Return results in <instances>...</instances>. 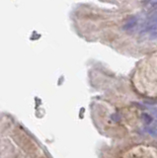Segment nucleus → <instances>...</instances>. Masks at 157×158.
Listing matches in <instances>:
<instances>
[{
  "instance_id": "obj_2",
  "label": "nucleus",
  "mask_w": 157,
  "mask_h": 158,
  "mask_svg": "<svg viewBox=\"0 0 157 158\" xmlns=\"http://www.w3.org/2000/svg\"><path fill=\"white\" fill-rule=\"evenodd\" d=\"M157 24V10L154 11L153 13H151L149 15V17L147 18V21H146V27L151 26V25H155Z\"/></svg>"
},
{
  "instance_id": "obj_1",
  "label": "nucleus",
  "mask_w": 157,
  "mask_h": 158,
  "mask_svg": "<svg viewBox=\"0 0 157 158\" xmlns=\"http://www.w3.org/2000/svg\"><path fill=\"white\" fill-rule=\"evenodd\" d=\"M137 24V18L135 16H131L130 18H129L126 20V22L125 23L124 25V30H126V31H129V30H131L134 28L135 25Z\"/></svg>"
},
{
  "instance_id": "obj_5",
  "label": "nucleus",
  "mask_w": 157,
  "mask_h": 158,
  "mask_svg": "<svg viewBox=\"0 0 157 158\" xmlns=\"http://www.w3.org/2000/svg\"><path fill=\"white\" fill-rule=\"evenodd\" d=\"M111 118L114 122H119L121 120V116H120V114L116 113V114H113V115L111 116Z\"/></svg>"
},
{
  "instance_id": "obj_4",
  "label": "nucleus",
  "mask_w": 157,
  "mask_h": 158,
  "mask_svg": "<svg viewBox=\"0 0 157 158\" xmlns=\"http://www.w3.org/2000/svg\"><path fill=\"white\" fill-rule=\"evenodd\" d=\"M145 131L148 132L149 135L157 137V128H155V127H147V128H145Z\"/></svg>"
},
{
  "instance_id": "obj_6",
  "label": "nucleus",
  "mask_w": 157,
  "mask_h": 158,
  "mask_svg": "<svg viewBox=\"0 0 157 158\" xmlns=\"http://www.w3.org/2000/svg\"><path fill=\"white\" fill-rule=\"evenodd\" d=\"M155 125H156V127H157V121H156V123H155Z\"/></svg>"
},
{
  "instance_id": "obj_3",
  "label": "nucleus",
  "mask_w": 157,
  "mask_h": 158,
  "mask_svg": "<svg viewBox=\"0 0 157 158\" xmlns=\"http://www.w3.org/2000/svg\"><path fill=\"white\" fill-rule=\"evenodd\" d=\"M141 117L144 120V123H147V125H149V123H152V118L148 115V114H142Z\"/></svg>"
}]
</instances>
